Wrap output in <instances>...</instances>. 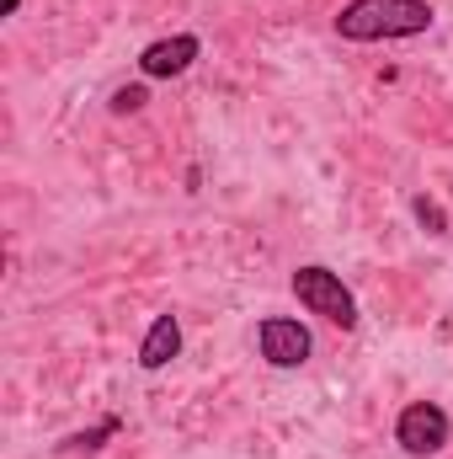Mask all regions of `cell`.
I'll use <instances>...</instances> for the list:
<instances>
[{"label": "cell", "instance_id": "6da1fadb", "mask_svg": "<svg viewBox=\"0 0 453 459\" xmlns=\"http://www.w3.org/2000/svg\"><path fill=\"white\" fill-rule=\"evenodd\" d=\"M432 27L427 0H352L341 5L337 32L346 43H379V38H416Z\"/></svg>", "mask_w": 453, "mask_h": 459}, {"label": "cell", "instance_id": "7a4b0ae2", "mask_svg": "<svg viewBox=\"0 0 453 459\" xmlns=\"http://www.w3.org/2000/svg\"><path fill=\"white\" fill-rule=\"evenodd\" d=\"M294 299H299L310 316L341 326V332L357 326V299H352V289L341 283V273H331V267H299V273H294Z\"/></svg>", "mask_w": 453, "mask_h": 459}, {"label": "cell", "instance_id": "3957f363", "mask_svg": "<svg viewBox=\"0 0 453 459\" xmlns=\"http://www.w3.org/2000/svg\"><path fill=\"white\" fill-rule=\"evenodd\" d=\"M449 411L443 406H432V401H411L406 411H400V422H395V438H400V449L416 459L438 455L443 444H449Z\"/></svg>", "mask_w": 453, "mask_h": 459}, {"label": "cell", "instance_id": "277c9868", "mask_svg": "<svg viewBox=\"0 0 453 459\" xmlns=\"http://www.w3.org/2000/svg\"><path fill=\"white\" fill-rule=\"evenodd\" d=\"M256 342H261V358L272 363V368H299L304 358H310V332L299 326V321H288V316H267L261 321V332H256Z\"/></svg>", "mask_w": 453, "mask_h": 459}, {"label": "cell", "instance_id": "5b68a950", "mask_svg": "<svg viewBox=\"0 0 453 459\" xmlns=\"http://www.w3.org/2000/svg\"><path fill=\"white\" fill-rule=\"evenodd\" d=\"M203 54V43L192 38V32H176V38H160V43H150L144 54H139V70L150 75V81H171V75H182L192 59Z\"/></svg>", "mask_w": 453, "mask_h": 459}, {"label": "cell", "instance_id": "8992f818", "mask_svg": "<svg viewBox=\"0 0 453 459\" xmlns=\"http://www.w3.org/2000/svg\"><path fill=\"white\" fill-rule=\"evenodd\" d=\"M176 352H182V321H176V316H155L150 337L139 342V363H144V368H166Z\"/></svg>", "mask_w": 453, "mask_h": 459}, {"label": "cell", "instance_id": "52a82bcc", "mask_svg": "<svg viewBox=\"0 0 453 459\" xmlns=\"http://www.w3.org/2000/svg\"><path fill=\"white\" fill-rule=\"evenodd\" d=\"M117 433V417H102L97 428H86V433H75V438H64V449H102L107 438Z\"/></svg>", "mask_w": 453, "mask_h": 459}, {"label": "cell", "instance_id": "ba28073f", "mask_svg": "<svg viewBox=\"0 0 453 459\" xmlns=\"http://www.w3.org/2000/svg\"><path fill=\"white\" fill-rule=\"evenodd\" d=\"M411 209H416V220H422V225L432 230V235H449V214H443V209H438L432 198H416Z\"/></svg>", "mask_w": 453, "mask_h": 459}, {"label": "cell", "instance_id": "9c48e42d", "mask_svg": "<svg viewBox=\"0 0 453 459\" xmlns=\"http://www.w3.org/2000/svg\"><path fill=\"white\" fill-rule=\"evenodd\" d=\"M144 102H150V97H144V86H117V91H113V113H117V117L139 113Z\"/></svg>", "mask_w": 453, "mask_h": 459}, {"label": "cell", "instance_id": "30bf717a", "mask_svg": "<svg viewBox=\"0 0 453 459\" xmlns=\"http://www.w3.org/2000/svg\"><path fill=\"white\" fill-rule=\"evenodd\" d=\"M21 11V0H5V16H16Z\"/></svg>", "mask_w": 453, "mask_h": 459}]
</instances>
